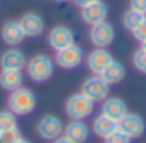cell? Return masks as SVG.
Instances as JSON below:
<instances>
[{"label": "cell", "instance_id": "cell-1", "mask_svg": "<svg viewBox=\"0 0 146 143\" xmlns=\"http://www.w3.org/2000/svg\"><path fill=\"white\" fill-rule=\"evenodd\" d=\"M26 74L35 83H45L53 76L55 60L46 53H35L26 60Z\"/></svg>", "mask_w": 146, "mask_h": 143}, {"label": "cell", "instance_id": "cell-2", "mask_svg": "<svg viewBox=\"0 0 146 143\" xmlns=\"http://www.w3.org/2000/svg\"><path fill=\"white\" fill-rule=\"evenodd\" d=\"M64 110H65V116L70 121H84V119H88V117L93 116V112H95V102L90 100L81 92L79 93H72L65 100Z\"/></svg>", "mask_w": 146, "mask_h": 143}, {"label": "cell", "instance_id": "cell-3", "mask_svg": "<svg viewBox=\"0 0 146 143\" xmlns=\"http://www.w3.org/2000/svg\"><path fill=\"white\" fill-rule=\"evenodd\" d=\"M36 95L33 90L29 88H17L14 92H11L9 95V100H7V107L11 112H14L16 116H28L31 114L35 109H36Z\"/></svg>", "mask_w": 146, "mask_h": 143}, {"label": "cell", "instance_id": "cell-4", "mask_svg": "<svg viewBox=\"0 0 146 143\" xmlns=\"http://www.w3.org/2000/svg\"><path fill=\"white\" fill-rule=\"evenodd\" d=\"M36 134L45 141H53L55 138L62 136L64 133V122L55 114H45L36 122Z\"/></svg>", "mask_w": 146, "mask_h": 143}, {"label": "cell", "instance_id": "cell-5", "mask_svg": "<svg viewBox=\"0 0 146 143\" xmlns=\"http://www.w3.org/2000/svg\"><path fill=\"white\" fill-rule=\"evenodd\" d=\"M81 93L86 95L90 100L96 102H103L108 93H110V85L100 76V74H93L90 78H86L81 85Z\"/></svg>", "mask_w": 146, "mask_h": 143}, {"label": "cell", "instance_id": "cell-6", "mask_svg": "<svg viewBox=\"0 0 146 143\" xmlns=\"http://www.w3.org/2000/svg\"><path fill=\"white\" fill-rule=\"evenodd\" d=\"M84 60V50L81 45L72 43L58 52H55V64L62 69H76Z\"/></svg>", "mask_w": 146, "mask_h": 143}, {"label": "cell", "instance_id": "cell-7", "mask_svg": "<svg viewBox=\"0 0 146 143\" xmlns=\"http://www.w3.org/2000/svg\"><path fill=\"white\" fill-rule=\"evenodd\" d=\"M88 38H90V41H91V45L95 48H108L113 43L115 29H113V26L108 21H103L100 24L90 26Z\"/></svg>", "mask_w": 146, "mask_h": 143}, {"label": "cell", "instance_id": "cell-8", "mask_svg": "<svg viewBox=\"0 0 146 143\" xmlns=\"http://www.w3.org/2000/svg\"><path fill=\"white\" fill-rule=\"evenodd\" d=\"M46 41H48V47L55 52L76 43L74 41V31H72L69 26H64V24H57L53 26L48 35H46Z\"/></svg>", "mask_w": 146, "mask_h": 143}, {"label": "cell", "instance_id": "cell-9", "mask_svg": "<svg viewBox=\"0 0 146 143\" xmlns=\"http://www.w3.org/2000/svg\"><path fill=\"white\" fill-rule=\"evenodd\" d=\"M117 129L122 131L124 134H127L131 140H134V138L143 136L146 126H144V119H143L139 114L127 112L124 117H120V119L117 121Z\"/></svg>", "mask_w": 146, "mask_h": 143}, {"label": "cell", "instance_id": "cell-10", "mask_svg": "<svg viewBox=\"0 0 146 143\" xmlns=\"http://www.w3.org/2000/svg\"><path fill=\"white\" fill-rule=\"evenodd\" d=\"M107 17H108V7L102 0H96L93 4H88V5L81 7V19L88 26L100 24V23L107 21Z\"/></svg>", "mask_w": 146, "mask_h": 143}, {"label": "cell", "instance_id": "cell-11", "mask_svg": "<svg viewBox=\"0 0 146 143\" xmlns=\"http://www.w3.org/2000/svg\"><path fill=\"white\" fill-rule=\"evenodd\" d=\"M17 21H19L26 38H38L45 31V19L38 12H26Z\"/></svg>", "mask_w": 146, "mask_h": 143}, {"label": "cell", "instance_id": "cell-12", "mask_svg": "<svg viewBox=\"0 0 146 143\" xmlns=\"http://www.w3.org/2000/svg\"><path fill=\"white\" fill-rule=\"evenodd\" d=\"M113 60L112 53L107 48H93L88 55H86V65L93 74H102L103 69Z\"/></svg>", "mask_w": 146, "mask_h": 143}, {"label": "cell", "instance_id": "cell-13", "mask_svg": "<svg viewBox=\"0 0 146 143\" xmlns=\"http://www.w3.org/2000/svg\"><path fill=\"white\" fill-rule=\"evenodd\" d=\"M0 36H2V41L7 47H17L26 38L19 21H5L2 29H0Z\"/></svg>", "mask_w": 146, "mask_h": 143}, {"label": "cell", "instance_id": "cell-14", "mask_svg": "<svg viewBox=\"0 0 146 143\" xmlns=\"http://www.w3.org/2000/svg\"><path fill=\"white\" fill-rule=\"evenodd\" d=\"M62 136L72 143H86L90 138V126L84 121H70L64 126Z\"/></svg>", "mask_w": 146, "mask_h": 143}, {"label": "cell", "instance_id": "cell-15", "mask_svg": "<svg viewBox=\"0 0 146 143\" xmlns=\"http://www.w3.org/2000/svg\"><path fill=\"white\" fill-rule=\"evenodd\" d=\"M26 60H28L26 55L19 48L11 47L0 55V69H19V71H23L26 67Z\"/></svg>", "mask_w": 146, "mask_h": 143}, {"label": "cell", "instance_id": "cell-16", "mask_svg": "<svg viewBox=\"0 0 146 143\" xmlns=\"http://www.w3.org/2000/svg\"><path fill=\"white\" fill-rule=\"evenodd\" d=\"M102 114L113 121H119L127 114V105L120 97H107L102 102Z\"/></svg>", "mask_w": 146, "mask_h": 143}, {"label": "cell", "instance_id": "cell-17", "mask_svg": "<svg viewBox=\"0 0 146 143\" xmlns=\"http://www.w3.org/2000/svg\"><path fill=\"white\" fill-rule=\"evenodd\" d=\"M24 73L19 69H0V88L5 92H14L23 86Z\"/></svg>", "mask_w": 146, "mask_h": 143}, {"label": "cell", "instance_id": "cell-18", "mask_svg": "<svg viewBox=\"0 0 146 143\" xmlns=\"http://www.w3.org/2000/svg\"><path fill=\"white\" fill-rule=\"evenodd\" d=\"M110 86L112 85H119L120 81H124V78H125V67H124V64L120 62V60H112L105 69H103V73L100 74Z\"/></svg>", "mask_w": 146, "mask_h": 143}, {"label": "cell", "instance_id": "cell-19", "mask_svg": "<svg viewBox=\"0 0 146 143\" xmlns=\"http://www.w3.org/2000/svg\"><path fill=\"white\" fill-rule=\"evenodd\" d=\"M91 129H93V133H95L98 138L105 140L108 134H112V133L117 129V121H113V119H110V117L100 114V116H96V117L93 119Z\"/></svg>", "mask_w": 146, "mask_h": 143}, {"label": "cell", "instance_id": "cell-20", "mask_svg": "<svg viewBox=\"0 0 146 143\" xmlns=\"http://www.w3.org/2000/svg\"><path fill=\"white\" fill-rule=\"evenodd\" d=\"M146 14H139L137 11H132V9H127L125 12H124V16H122V26H124V29H127L129 33L141 23V19L144 17Z\"/></svg>", "mask_w": 146, "mask_h": 143}, {"label": "cell", "instance_id": "cell-21", "mask_svg": "<svg viewBox=\"0 0 146 143\" xmlns=\"http://www.w3.org/2000/svg\"><path fill=\"white\" fill-rule=\"evenodd\" d=\"M17 116L11 110H0V131H9L17 128Z\"/></svg>", "mask_w": 146, "mask_h": 143}, {"label": "cell", "instance_id": "cell-22", "mask_svg": "<svg viewBox=\"0 0 146 143\" xmlns=\"http://www.w3.org/2000/svg\"><path fill=\"white\" fill-rule=\"evenodd\" d=\"M132 65L136 71H139L141 74H146V50L137 48L132 53Z\"/></svg>", "mask_w": 146, "mask_h": 143}, {"label": "cell", "instance_id": "cell-23", "mask_svg": "<svg viewBox=\"0 0 146 143\" xmlns=\"http://www.w3.org/2000/svg\"><path fill=\"white\" fill-rule=\"evenodd\" d=\"M131 35H132V38L136 40V41H139V43H143L144 40H146V16L141 19V23L131 31Z\"/></svg>", "mask_w": 146, "mask_h": 143}, {"label": "cell", "instance_id": "cell-24", "mask_svg": "<svg viewBox=\"0 0 146 143\" xmlns=\"http://www.w3.org/2000/svg\"><path fill=\"white\" fill-rule=\"evenodd\" d=\"M105 143H131L132 140L127 136V134H124L122 131H119V129H115L112 134H108L105 140H103Z\"/></svg>", "mask_w": 146, "mask_h": 143}, {"label": "cell", "instance_id": "cell-25", "mask_svg": "<svg viewBox=\"0 0 146 143\" xmlns=\"http://www.w3.org/2000/svg\"><path fill=\"white\" fill-rule=\"evenodd\" d=\"M0 138L4 140V143H16L19 138H23L19 128L16 129H9V131H0Z\"/></svg>", "mask_w": 146, "mask_h": 143}, {"label": "cell", "instance_id": "cell-26", "mask_svg": "<svg viewBox=\"0 0 146 143\" xmlns=\"http://www.w3.org/2000/svg\"><path fill=\"white\" fill-rule=\"evenodd\" d=\"M129 9L137 11L139 14H146V0H129Z\"/></svg>", "mask_w": 146, "mask_h": 143}, {"label": "cell", "instance_id": "cell-27", "mask_svg": "<svg viewBox=\"0 0 146 143\" xmlns=\"http://www.w3.org/2000/svg\"><path fill=\"white\" fill-rule=\"evenodd\" d=\"M78 7H84V5H88V4H93V2H96V0H72Z\"/></svg>", "mask_w": 146, "mask_h": 143}, {"label": "cell", "instance_id": "cell-28", "mask_svg": "<svg viewBox=\"0 0 146 143\" xmlns=\"http://www.w3.org/2000/svg\"><path fill=\"white\" fill-rule=\"evenodd\" d=\"M52 143H72V141H69L67 138H64V136H58V138H55Z\"/></svg>", "mask_w": 146, "mask_h": 143}, {"label": "cell", "instance_id": "cell-29", "mask_svg": "<svg viewBox=\"0 0 146 143\" xmlns=\"http://www.w3.org/2000/svg\"><path fill=\"white\" fill-rule=\"evenodd\" d=\"M16 143H31V141H29V140H26V138H19Z\"/></svg>", "mask_w": 146, "mask_h": 143}, {"label": "cell", "instance_id": "cell-30", "mask_svg": "<svg viewBox=\"0 0 146 143\" xmlns=\"http://www.w3.org/2000/svg\"><path fill=\"white\" fill-rule=\"evenodd\" d=\"M141 48H143V50H146V40H144V41L141 43Z\"/></svg>", "mask_w": 146, "mask_h": 143}, {"label": "cell", "instance_id": "cell-31", "mask_svg": "<svg viewBox=\"0 0 146 143\" xmlns=\"http://www.w3.org/2000/svg\"><path fill=\"white\" fill-rule=\"evenodd\" d=\"M53 2H67V0H53Z\"/></svg>", "mask_w": 146, "mask_h": 143}, {"label": "cell", "instance_id": "cell-32", "mask_svg": "<svg viewBox=\"0 0 146 143\" xmlns=\"http://www.w3.org/2000/svg\"><path fill=\"white\" fill-rule=\"evenodd\" d=\"M0 143H4V140H2V138H0Z\"/></svg>", "mask_w": 146, "mask_h": 143}]
</instances>
